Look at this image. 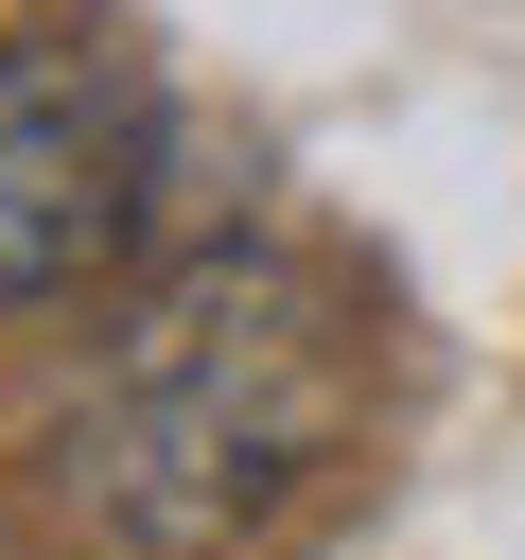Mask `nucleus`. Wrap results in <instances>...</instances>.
Returning <instances> with one entry per match:
<instances>
[{
    "instance_id": "nucleus-1",
    "label": "nucleus",
    "mask_w": 525,
    "mask_h": 560,
    "mask_svg": "<svg viewBox=\"0 0 525 560\" xmlns=\"http://www.w3.org/2000/svg\"><path fill=\"white\" fill-rule=\"evenodd\" d=\"M350 438H368L350 280L298 262V245H210L52 402V490L122 560H245V542H280L332 490Z\"/></svg>"
},
{
    "instance_id": "nucleus-2",
    "label": "nucleus",
    "mask_w": 525,
    "mask_h": 560,
    "mask_svg": "<svg viewBox=\"0 0 525 560\" xmlns=\"http://www.w3.org/2000/svg\"><path fill=\"white\" fill-rule=\"evenodd\" d=\"M140 175H158L140 70L105 35H0V315L105 280L140 228Z\"/></svg>"
}]
</instances>
